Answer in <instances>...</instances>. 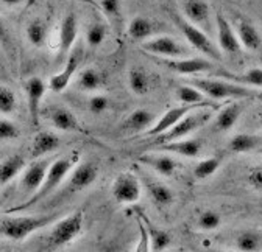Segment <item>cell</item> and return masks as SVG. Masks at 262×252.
I'll return each mask as SVG.
<instances>
[{"label": "cell", "mask_w": 262, "mask_h": 252, "mask_svg": "<svg viewBox=\"0 0 262 252\" xmlns=\"http://www.w3.org/2000/svg\"><path fill=\"white\" fill-rule=\"evenodd\" d=\"M183 11H184V17L195 27L199 28L211 27V7L205 0H184Z\"/></svg>", "instance_id": "17"}, {"label": "cell", "mask_w": 262, "mask_h": 252, "mask_svg": "<svg viewBox=\"0 0 262 252\" xmlns=\"http://www.w3.org/2000/svg\"><path fill=\"white\" fill-rule=\"evenodd\" d=\"M151 33L153 22L144 16H136L128 23V36L136 42H144L147 38L151 36Z\"/></svg>", "instance_id": "28"}, {"label": "cell", "mask_w": 262, "mask_h": 252, "mask_svg": "<svg viewBox=\"0 0 262 252\" xmlns=\"http://www.w3.org/2000/svg\"><path fill=\"white\" fill-rule=\"evenodd\" d=\"M84 223V213L83 210L72 212L71 215L64 216L58 223L53 224L50 235H49V246L52 247H61L72 243L83 231Z\"/></svg>", "instance_id": "6"}, {"label": "cell", "mask_w": 262, "mask_h": 252, "mask_svg": "<svg viewBox=\"0 0 262 252\" xmlns=\"http://www.w3.org/2000/svg\"><path fill=\"white\" fill-rule=\"evenodd\" d=\"M110 108V100L105 95H94L89 98L88 103V109L94 114V115H100L103 112H106Z\"/></svg>", "instance_id": "42"}, {"label": "cell", "mask_w": 262, "mask_h": 252, "mask_svg": "<svg viewBox=\"0 0 262 252\" xmlns=\"http://www.w3.org/2000/svg\"><path fill=\"white\" fill-rule=\"evenodd\" d=\"M103 84H105V78L97 69H84L78 75V81H77L78 89L83 92L98 90L100 87H103Z\"/></svg>", "instance_id": "34"}, {"label": "cell", "mask_w": 262, "mask_h": 252, "mask_svg": "<svg viewBox=\"0 0 262 252\" xmlns=\"http://www.w3.org/2000/svg\"><path fill=\"white\" fill-rule=\"evenodd\" d=\"M247 181H248V185L253 188V190L262 192V164H259L250 170Z\"/></svg>", "instance_id": "43"}, {"label": "cell", "mask_w": 262, "mask_h": 252, "mask_svg": "<svg viewBox=\"0 0 262 252\" xmlns=\"http://www.w3.org/2000/svg\"><path fill=\"white\" fill-rule=\"evenodd\" d=\"M105 38H106V27L100 22L92 23L88 30V33H86V42L92 48L102 45Z\"/></svg>", "instance_id": "38"}, {"label": "cell", "mask_w": 262, "mask_h": 252, "mask_svg": "<svg viewBox=\"0 0 262 252\" xmlns=\"http://www.w3.org/2000/svg\"><path fill=\"white\" fill-rule=\"evenodd\" d=\"M259 123H260V124H262V111H260V112H259Z\"/></svg>", "instance_id": "47"}, {"label": "cell", "mask_w": 262, "mask_h": 252, "mask_svg": "<svg viewBox=\"0 0 262 252\" xmlns=\"http://www.w3.org/2000/svg\"><path fill=\"white\" fill-rule=\"evenodd\" d=\"M5 39H7V27H5L4 20L0 19V42L5 41Z\"/></svg>", "instance_id": "45"}, {"label": "cell", "mask_w": 262, "mask_h": 252, "mask_svg": "<svg viewBox=\"0 0 262 252\" xmlns=\"http://www.w3.org/2000/svg\"><path fill=\"white\" fill-rule=\"evenodd\" d=\"M81 59H83V48H81V47H75V48L69 53L68 59L64 61V64H66L64 69H62L61 72H58L55 77L50 78L49 86H50V90H52V92L59 93V92H62V90L68 89V86L71 84V81H72L75 72L78 70V66L81 64Z\"/></svg>", "instance_id": "10"}, {"label": "cell", "mask_w": 262, "mask_h": 252, "mask_svg": "<svg viewBox=\"0 0 262 252\" xmlns=\"http://www.w3.org/2000/svg\"><path fill=\"white\" fill-rule=\"evenodd\" d=\"M27 39L31 45L35 47H42L47 42V35H49V28L47 23L42 19H33L28 22L27 30H25Z\"/></svg>", "instance_id": "31"}, {"label": "cell", "mask_w": 262, "mask_h": 252, "mask_svg": "<svg viewBox=\"0 0 262 252\" xmlns=\"http://www.w3.org/2000/svg\"><path fill=\"white\" fill-rule=\"evenodd\" d=\"M173 20H175L177 27L180 28V31L183 33V36L187 39V42L196 52L203 53L211 61H222L223 59V53L220 52V48L209 39V36L205 33L202 28H199V27H195L193 23H190L180 13H173Z\"/></svg>", "instance_id": "4"}, {"label": "cell", "mask_w": 262, "mask_h": 252, "mask_svg": "<svg viewBox=\"0 0 262 252\" xmlns=\"http://www.w3.org/2000/svg\"><path fill=\"white\" fill-rule=\"evenodd\" d=\"M136 213L142 218V221L150 234V241H151V250L155 252H164L166 250L170 244H172V237L166 232V231H162L159 229L156 224H153L150 219L144 215L142 210H136Z\"/></svg>", "instance_id": "20"}, {"label": "cell", "mask_w": 262, "mask_h": 252, "mask_svg": "<svg viewBox=\"0 0 262 252\" xmlns=\"http://www.w3.org/2000/svg\"><path fill=\"white\" fill-rule=\"evenodd\" d=\"M202 108H212V109H219L220 106L217 103H206V105H181V106H177V108H172L169 109L166 114H164L151 128L147 131V136H159L162 133L169 131L173 124H177L181 118H184L187 114H190L192 111H196V109H202Z\"/></svg>", "instance_id": "9"}, {"label": "cell", "mask_w": 262, "mask_h": 252, "mask_svg": "<svg viewBox=\"0 0 262 252\" xmlns=\"http://www.w3.org/2000/svg\"><path fill=\"white\" fill-rule=\"evenodd\" d=\"M17 108L16 93L5 86H0V114L2 115H11L14 114Z\"/></svg>", "instance_id": "37"}, {"label": "cell", "mask_w": 262, "mask_h": 252, "mask_svg": "<svg viewBox=\"0 0 262 252\" xmlns=\"http://www.w3.org/2000/svg\"><path fill=\"white\" fill-rule=\"evenodd\" d=\"M220 167V159L219 157H208V159L200 161L193 168V176L196 179H208L211 178Z\"/></svg>", "instance_id": "36"}, {"label": "cell", "mask_w": 262, "mask_h": 252, "mask_svg": "<svg viewBox=\"0 0 262 252\" xmlns=\"http://www.w3.org/2000/svg\"><path fill=\"white\" fill-rule=\"evenodd\" d=\"M175 95L178 98V102L181 105H206V103H212L206 98V95L203 92H200L199 89H195L190 84H184V86H178L175 90Z\"/></svg>", "instance_id": "33"}, {"label": "cell", "mask_w": 262, "mask_h": 252, "mask_svg": "<svg viewBox=\"0 0 262 252\" xmlns=\"http://www.w3.org/2000/svg\"><path fill=\"white\" fill-rule=\"evenodd\" d=\"M128 86L135 95H147L151 89V81L142 67H133L128 72Z\"/></svg>", "instance_id": "27"}, {"label": "cell", "mask_w": 262, "mask_h": 252, "mask_svg": "<svg viewBox=\"0 0 262 252\" xmlns=\"http://www.w3.org/2000/svg\"><path fill=\"white\" fill-rule=\"evenodd\" d=\"M242 111H244L242 103H229L228 106H225L215 117V121H214L215 130L217 131H229L239 121Z\"/></svg>", "instance_id": "22"}, {"label": "cell", "mask_w": 262, "mask_h": 252, "mask_svg": "<svg viewBox=\"0 0 262 252\" xmlns=\"http://www.w3.org/2000/svg\"><path fill=\"white\" fill-rule=\"evenodd\" d=\"M215 27H217V42L220 52L229 58L241 56L242 45L236 35V30L222 13L215 14Z\"/></svg>", "instance_id": "8"}, {"label": "cell", "mask_w": 262, "mask_h": 252, "mask_svg": "<svg viewBox=\"0 0 262 252\" xmlns=\"http://www.w3.org/2000/svg\"><path fill=\"white\" fill-rule=\"evenodd\" d=\"M25 170V157L22 154H13L0 162V187L11 182Z\"/></svg>", "instance_id": "23"}, {"label": "cell", "mask_w": 262, "mask_h": 252, "mask_svg": "<svg viewBox=\"0 0 262 252\" xmlns=\"http://www.w3.org/2000/svg\"><path fill=\"white\" fill-rule=\"evenodd\" d=\"M159 149L193 159V157H199L202 153V142L196 139H180V140H173L169 143H161Z\"/></svg>", "instance_id": "19"}, {"label": "cell", "mask_w": 262, "mask_h": 252, "mask_svg": "<svg viewBox=\"0 0 262 252\" xmlns=\"http://www.w3.org/2000/svg\"><path fill=\"white\" fill-rule=\"evenodd\" d=\"M226 80L233 81V83H237V84H242V86H247V87H257V89H262V69L259 67H254V69H250L244 73H231V72H223L222 73Z\"/></svg>", "instance_id": "32"}, {"label": "cell", "mask_w": 262, "mask_h": 252, "mask_svg": "<svg viewBox=\"0 0 262 252\" xmlns=\"http://www.w3.org/2000/svg\"><path fill=\"white\" fill-rule=\"evenodd\" d=\"M145 187H147V192H148L150 198L153 199V203L161 207L170 206L175 201L173 192L166 184L153 181V179H145Z\"/></svg>", "instance_id": "26"}, {"label": "cell", "mask_w": 262, "mask_h": 252, "mask_svg": "<svg viewBox=\"0 0 262 252\" xmlns=\"http://www.w3.org/2000/svg\"><path fill=\"white\" fill-rule=\"evenodd\" d=\"M229 151L244 154V153H251L262 146V137L260 136H253V134H237L231 140H229Z\"/></svg>", "instance_id": "30"}, {"label": "cell", "mask_w": 262, "mask_h": 252, "mask_svg": "<svg viewBox=\"0 0 262 252\" xmlns=\"http://www.w3.org/2000/svg\"><path fill=\"white\" fill-rule=\"evenodd\" d=\"M141 192H142V187H141L138 176L129 171L120 173L111 185V195L120 204L138 203L141 198Z\"/></svg>", "instance_id": "7"}, {"label": "cell", "mask_w": 262, "mask_h": 252, "mask_svg": "<svg viewBox=\"0 0 262 252\" xmlns=\"http://www.w3.org/2000/svg\"><path fill=\"white\" fill-rule=\"evenodd\" d=\"M50 121L56 130L64 131V133H71V131H81L80 123L77 117L66 108H53L50 111Z\"/></svg>", "instance_id": "21"}, {"label": "cell", "mask_w": 262, "mask_h": 252, "mask_svg": "<svg viewBox=\"0 0 262 252\" xmlns=\"http://www.w3.org/2000/svg\"><path fill=\"white\" fill-rule=\"evenodd\" d=\"M2 2L7 5V7H16V5H20L24 0H2Z\"/></svg>", "instance_id": "46"}, {"label": "cell", "mask_w": 262, "mask_h": 252, "mask_svg": "<svg viewBox=\"0 0 262 252\" xmlns=\"http://www.w3.org/2000/svg\"><path fill=\"white\" fill-rule=\"evenodd\" d=\"M236 247L239 252H260L262 235L254 231H244L236 237Z\"/></svg>", "instance_id": "35"}, {"label": "cell", "mask_w": 262, "mask_h": 252, "mask_svg": "<svg viewBox=\"0 0 262 252\" xmlns=\"http://www.w3.org/2000/svg\"><path fill=\"white\" fill-rule=\"evenodd\" d=\"M136 224L139 231V241L136 244L135 252H151V241H150V234L142 221V218L136 213Z\"/></svg>", "instance_id": "40"}, {"label": "cell", "mask_w": 262, "mask_h": 252, "mask_svg": "<svg viewBox=\"0 0 262 252\" xmlns=\"http://www.w3.org/2000/svg\"><path fill=\"white\" fill-rule=\"evenodd\" d=\"M50 161H47V159H39V161H36V162H33L30 167H27V170L24 171V174H22V187H24V190L30 195V196H33L35 195L39 188H41V185H42V182H44V179H46V174H47V171H49V168H50Z\"/></svg>", "instance_id": "15"}, {"label": "cell", "mask_w": 262, "mask_h": 252, "mask_svg": "<svg viewBox=\"0 0 262 252\" xmlns=\"http://www.w3.org/2000/svg\"><path fill=\"white\" fill-rule=\"evenodd\" d=\"M102 10L111 19L120 17V2L119 0H102Z\"/></svg>", "instance_id": "44"}, {"label": "cell", "mask_w": 262, "mask_h": 252, "mask_svg": "<svg viewBox=\"0 0 262 252\" xmlns=\"http://www.w3.org/2000/svg\"><path fill=\"white\" fill-rule=\"evenodd\" d=\"M78 36V20L75 14H68L61 22L59 28V41H58V52H56V62L66 61L69 53L74 50Z\"/></svg>", "instance_id": "12"}, {"label": "cell", "mask_w": 262, "mask_h": 252, "mask_svg": "<svg viewBox=\"0 0 262 252\" xmlns=\"http://www.w3.org/2000/svg\"><path fill=\"white\" fill-rule=\"evenodd\" d=\"M153 121H155V115L148 109H136L125 118L123 128L131 133H141L153 126Z\"/></svg>", "instance_id": "25"}, {"label": "cell", "mask_w": 262, "mask_h": 252, "mask_svg": "<svg viewBox=\"0 0 262 252\" xmlns=\"http://www.w3.org/2000/svg\"><path fill=\"white\" fill-rule=\"evenodd\" d=\"M20 136L19 126L7 118H0V140H14Z\"/></svg>", "instance_id": "41"}, {"label": "cell", "mask_w": 262, "mask_h": 252, "mask_svg": "<svg viewBox=\"0 0 262 252\" xmlns=\"http://www.w3.org/2000/svg\"><path fill=\"white\" fill-rule=\"evenodd\" d=\"M141 162L151 167L161 176H172L177 170V161L170 156H144Z\"/></svg>", "instance_id": "29"}, {"label": "cell", "mask_w": 262, "mask_h": 252, "mask_svg": "<svg viewBox=\"0 0 262 252\" xmlns=\"http://www.w3.org/2000/svg\"><path fill=\"white\" fill-rule=\"evenodd\" d=\"M257 98H260V100H262V92H259V93H257Z\"/></svg>", "instance_id": "48"}, {"label": "cell", "mask_w": 262, "mask_h": 252, "mask_svg": "<svg viewBox=\"0 0 262 252\" xmlns=\"http://www.w3.org/2000/svg\"><path fill=\"white\" fill-rule=\"evenodd\" d=\"M78 162H80V154L75 153V151L71 153L69 156H64V157H61V159L52 162V165H50V168H49V171L46 174V179H44V182H42L39 190L33 196H30L27 203L11 209L10 212L27 210V209H30L33 206H36L38 203H41L42 199L49 198L53 192L58 190V187L64 182L66 178H68L72 173V170L78 165Z\"/></svg>", "instance_id": "1"}, {"label": "cell", "mask_w": 262, "mask_h": 252, "mask_svg": "<svg viewBox=\"0 0 262 252\" xmlns=\"http://www.w3.org/2000/svg\"><path fill=\"white\" fill-rule=\"evenodd\" d=\"M142 48L155 56H162L167 59H180L189 53L184 45H181L178 41H175L170 36H159V38L145 41L142 42Z\"/></svg>", "instance_id": "11"}, {"label": "cell", "mask_w": 262, "mask_h": 252, "mask_svg": "<svg viewBox=\"0 0 262 252\" xmlns=\"http://www.w3.org/2000/svg\"><path fill=\"white\" fill-rule=\"evenodd\" d=\"M56 219V215H39V216H11L5 218L0 223V234L4 237L14 240V241H22L27 237H30L33 232L38 229H42L53 223Z\"/></svg>", "instance_id": "3"}, {"label": "cell", "mask_w": 262, "mask_h": 252, "mask_svg": "<svg viewBox=\"0 0 262 252\" xmlns=\"http://www.w3.org/2000/svg\"><path fill=\"white\" fill-rule=\"evenodd\" d=\"M97 176H98V168H97L95 164H92V162H81L71 173L69 188H71L72 192L84 190V188H88L89 185L94 184Z\"/></svg>", "instance_id": "18"}, {"label": "cell", "mask_w": 262, "mask_h": 252, "mask_svg": "<svg viewBox=\"0 0 262 252\" xmlns=\"http://www.w3.org/2000/svg\"><path fill=\"white\" fill-rule=\"evenodd\" d=\"M187 84L193 86L203 92L211 100H244L257 97V90L247 86L233 83L229 80H215V78H190Z\"/></svg>", "instance_id": "2"}, {"label": "cell", "mask_w": 262, "mask_h": 252, "mask_svg": "<svg viewBox=\"0 0 262 252\" xmlns=\"http://www.w3.org/2000/svg\"><path fill=\"white\" fill-rule=\"evenodd\" d=\"M59 146V137L50 131H39L31 142V156L42 157Z\"/></svg>", "instance_id": "24"}, {"label": "cell", "mask_w": 262, "mask_h": 252, "mask_svg": "<svg viewBox=\"0 0 262 252\" xmlns=\"http://www.w3.org/2000/svg\"><path fill=\"white\" fill-rule=\"evenodd\" d=\"M24 89L27 92V105H28V112H30L31 121H33V124H38L41 103H42L47 86L41 77H31L30 80L25 81Z\"/></svg>", "instance_id": "14"}, {"label": "cell", "mask_w": 262, "mask_h": 252, "mask_svg": "<svg viewBox=\"0 0 262 252\" xmlns=\"http://www.w3.org/2000/svg\"><path fill=\"white\" fill-rule=\"evenodd\" d=\"M222 226V216L214 210H206L199 218V228L202 231H215Z\"/></svg>", "instance_id": "39"}, {"label": "cell", "mask_w": 262, "mask_h": 252, "mask_svg": "<svg viewBox=\"0 0 262 252\" xmlns=\"http://www.w3.org/2000/svg\"><path fill=\"white\" fill-rule=\"evenodd\" d=\"M212 108H202L192 111L190 114H187L184 118H181L177 124H173L172 128L166 133L159 134L158 142L161 143H169L173 140H180L186 136H189L190 133L196 131L199 128H202L203 124H206L211 118H212Z\"/></svg>", "instance_id": "5"}, {"label": "cell", "mask_w": 262, "mask_h": 252, "mask_svg": "<svg viewBox=\"0 0 262 252\" xmlns=\"http://www.w3.org/2000/svg\"><path fill=\"white\" fill-rule=\"evenodd\" d=\"M234 30H236V35L239 38V42H241L242 48L254 52V50H257L262 45V36L259 33V30L248 19L239 16L236 19Z\"/></svg>", "instance_id": "16"}, {"label": "cell", "mask_w": 262, "mask_h": 252, "mask_svg": "<svg viewBox=\"0 0 262 252\" xmlns=\"http://www.w3.org/2000/svg\"><path fill=\"white\" fill-rule=\"evenodd\" d=\"M208 252H219V250H208Z\"/></svg>", "instance_id": "49"}, {"label": "cell", "mask_w": 262, "mask_h": 252, "mask_svg": "<svg viewBox=\"0 0 262 252\" xmlns=\"http://www.w3.org/2000/svg\"><path fill=\"white\" fill-rule=\"evenodd\" d=\"M169 70L180 75H199L214 70V62L206 58H180V59H166L162 62Z\"/></svg>", "instance_id": "13"}]
</instances>
